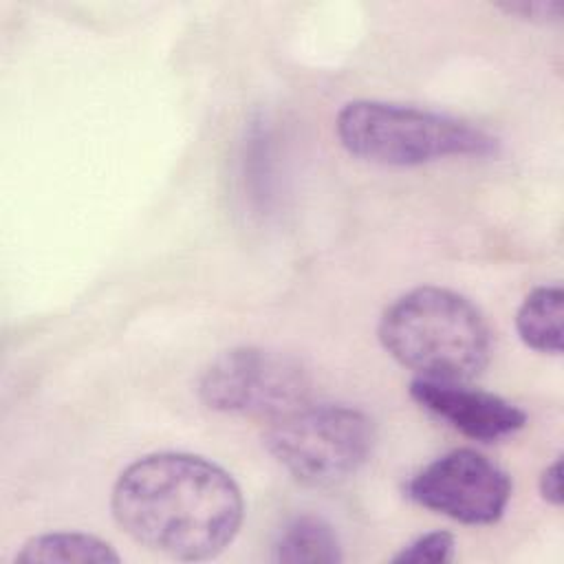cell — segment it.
Wrapping results in <instances>:
<instances>
[{"label": "cell", "mask_w": 564, "mask_h": 564, "mask_svg": "<svg viewBox=\"0 0 564 564\" xmlns=\"http://www.w3.org/2000/svg\"><path fill=\"white\" fill-rule=\"evenodd\" d=\"M200 401L216 412L278 419L311 397V375L289 352L238 346L220 352L198 379Z\"/></svg>", "instance_id": "5b68a950"}, {"label": "cell", "mask_w": 564, "mask_h": 564, "mask_svg": "<svg viewBox=\"0 0 564 564\" xmlns=\"http://www.w3.org/2000/svg\"><path fill=\"white\" fill-rule=\"evenodd\" d=\"M562 315H564V291L560 284L535 286L520 304L516 315V330L520 339L549 355L562 352Z\"/></svg>", "instance_id": "ba28073f"}, {"label": "cell", "mask_w": 564, "mask_h": 564, "mask_svg": "<svg viewBox=\"0 0 564 564\" xmlns=\"http://www.w3.org/2000/svg\"><path fill=\"white\" fill-rule=\"evenodd\" d=\"M273 560L286 564H337L344 555L339 538L326 520L297 516L273 542Z\"/></svg>", "instance_id": "9c48e42d"}, {"label": "cell", "mask_w": 564, "mask_h": 564, "mask_svg": "<svg viewBox=\"0 0 564 564\" xmlns=\"http://www.w3.org/2000/svg\"><path fill=\"white\" fill-rule=\"evenodd\" d=\"M381 346L421 379L469 381L491 357V330L460 293L416 286L397 297L377 328Z\"/></svg>", "instance_id": "7a4b0ae2"}, {"label": "cell", "mask_w": 564, "mask_h": 564, "mask_svg": "<svg viewBox=\"0 0 564 564\" xmlns=\"http://www.w3.org/2000/svg\"><path fill=\"white\" fill-rule=\"evenodd\" d=\"M410 397L460 434L482 443L500 441L527 425V412L516 403L485 390L467 388L460 381L416 377L410 383Z\"/></svg>", "instance_id": "52a82bcc"}, {"label": "cell", "mask_w": 564, "mask_h": 564, "mask_svg": "<svg viewBox=\"0 0 564 564\" xmlns=\"http://www.w3.org/2000/svg\"><path fill=\"white\" fill-rule=\"evenodd\" d=\"M500 7L527 20H551V18H557V13L562 11L560 2H507Z\"/></svg>", "instance_id": "7c38bea8"}, {"label": "cell", "mask_w": 564, "mask_h": 564, "mask_svg": "<svg viewBox=\"0 0 564 564\" xmlns=\"http://www.w3.org/2000/svg\"><path fill=\"white\" fill-rule=\"evenodd\" d=\"M540 494L546 502L562 505V458H555L540 476Z\"/></svg>", "instance_id": "4fadbf2b"}, {"label": "cell", "mask_w": 564, "mask_h": 564, "mask_svg": "<svg viewBox=\"0 0 564 564\" xmlns=\"http://www.w3.org/2000/svg\"><path fill=\"white\" fill-rule=\"evenodd\" d=\"M264 447L297 482L330 487L357 474L375 447V425L357 408L304 403L264 432Z\"/></svg>", "instance_id": "277c9868"}, {"label": "cell", "mask_w": 564, "mask_h": 564, "mask_svg": "<svg viewBox=\"0 0 564 564\" xmlns=\"http://www.w3.org/2000/svg\"><path fill=\"white\" fill-rule=\"evenodd\" d=\"M454 535L447 531H432L425 535H419L416 540H412L410 544H405L394 557L392 562H432V564H443L454 560Z\"/></svg>", "instance_id": "8fae6325"}, {"label": "cell", "mask_w": 564, "mask_h": 564, "mask_svg": "<svg viewBox=\"0 0 564 564\" xmlns=\"http://www.w3.org/2000/svg\"><path fill=\"white\" fill-rule=\"evenodd\" d=\"M117 524L141 546L174 560H209L225 551L245 516L236 480L216 463L150 454L128 465L110 496Z\"/></svg>", "instance_id": "6da1fadb"}, {"label": "cell", "mask_w": 564, "mask_h": 564, "mask_svg": "<svg viewBox=\"0 0 564 564\" xmlns=\"http://www.w3.org/2000/svg\"><path fill=\"white\" fill-rule=\"evenodd\" d=\"M335 132L352 156L397 167L498 152V141L469 121L375 99L344 104L335 117Z\"/></svg>", "instance_id": "3957f363"}, {"label": "cell", "mask_w": 564, "mask_h": 564, "mask_svg": "<svg viewBox=\"0 0 564 564\" xmlns=\"http://www.w3.org/2000/svg\"><path fill=\"white\" fill-rule=\"evenodd\" d=\"M15 562H64V564H117L121 555L101 538L79 531L42 533L24 542Z\"/></svg>", "instance_id": "30bf717a"}, {"label": "cell", "mask_w": 564, "mask_h": 564, "mask_svg": "<svg viewBox=\"0 0 564 564\" xmlns=\"http://www.w3.org/2000/svg\"><path fill=\"white\" fill-rule=\"evenodd\" d=\"M405 494L436 513L465 524L496 522L511 498V480L505 469L476 449H452L419 474H414Z\"/></svg>", "instance_id": "8992f818"}]
</instances>
